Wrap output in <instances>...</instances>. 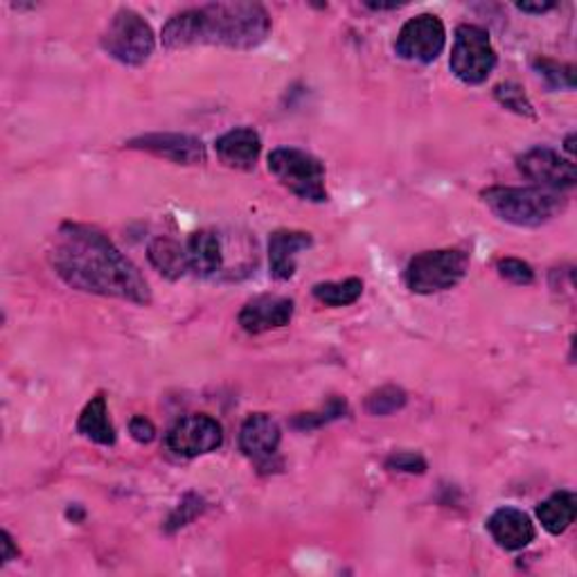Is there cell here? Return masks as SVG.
<instances>
[{"mask_svg": "<svg viewBox=\"0 0 577 577\" xmlns=\"http://www.w3.org/2000/svg\"><path fill=\"white\" fill-rule=\"evenodd\" d=\"M50 262L57 276L77 291L149 304L147 280L105 232L86 224H63L57 232Z\"/></svg>", "mask_w": 577, "mask_h": 577, "instance_id": "obj_1", "label": "cell"}, {"mask_svg": "<svg viewBox=\"0 0 577 577\" xmlns=\"http://www.w3.org/2000/svg\"><path fill=\"white\" fill-rule=\"evenodd\" d=\"M271 34V16L257 3H213L183 10L163 27V46L183 50L192 46H224L253 50Z\"/></svg>", "mask_w": 577, "mask_h": 577, "instance_id": "obj_2", "label": "cell"}, {"mask_svg": "<svg viewBox=\"0 0 577 577\" xmlns=\"http://www.w3.org/2000/svg\"><path fill=\"white\" fill-rule=\"evenodd\" d=\"M485 206L505 224L519 228H539L555 219L564 208L566 199L560 192L544 188H513L496 185L483 192Z\"/></svg>", "mask_w": 577, "mask_h": 577, "instance_id": "obj_3", "label": "cell"}, {"mask_svg": "<svg viewBox=\"0 0 577 577\" xmlns=\"http://www.w3.org/2000/svg\"><path fill=\"white\" fill-rule=\"evenodd\" d=\"M469 271V255L462 249H437L416 255L406 266V287L413 293L431 296L454 289Z\"/></svg>", "mask_w": 577, "mask_h": 577, "instance_id": "obj_4", "label": "cell"}, {"mask_svg": "<svg viewBox=\"0 0 577 577\" xmlns=\"http://www.w3.org/2000/svg\"><path fill=\"white\" fill-rule=\"evenodd\" d=\"M268 169L289 192L304 201H327L323 163L296 147H278L268 154Z\"/></svg>", "mask_w": 577, "mask_h": 577, "instance_id": "obj_5", "label": "cell"}, {"mask_svg": "<svg viewBox=\"0 0 577 577\" xmlns=\"http://www.w3.org/2000/svg\"><path fill=\"white\" fill-rule=\"evenodd\" d=\"M101 48L124 65H143L154 55L156 37L139 12L122 8L101 34Z\"/></svg>", "mask_w": 577, "mask_h": 577, "instance_id": "obj_6", "label": "cell"}, {"mask_svg": "<svg viewBox=\"0 0 577 577\" xmlns=\"http://www.w3.org/2000/svg\"><path fill=\"white\" fill-rule=\"evenodd\" d=\"M449 68L462 84L479 86L488 82L496 68V50L492 48L490 34L479 25H458Z\"/></svg>", "mask_w": 577, "mask_h": 577, "instance_id": "obj_7", "label": "cell"}, {"mask_svg": "<svg viewBox=\"0 0 577 577\" xmlns=\"http://www.w3.org/2000/svg\"><path fill=\"white\" fill-rule=\"evenodd\" d=\"M447 44L445 23L435 14H420L409 19L397 34L395 50L406 61L431 63L443 55Z\"/></svg>", "mask_w": 577, "mask_h": 577, "instance_id": "obj_8", "label": "cell"}, {"mask_svg": "<svg viewBox=\"0 0 577 577\" xmlns=\"http://www.w3.org/2000/svg\"><path fill=\"white\" fill-rule=\"evenodd\" d=\"M517 165L521 169V175L530 179L537 188L564 192L575 188L577 183V169L573 158H564L549 147L528 149L517 158Z\"/></svg>", "mask_w": 577, "mask_h": 577, "instance_id": "obj_9", "label": "cell"}, {"mask_svg": "<svg viewBox=\"0 0 577 577\" xmlns=\"http://www.w3.org/2000/svg\"><path fill=\"white\" fill-rule=\"evenodd\" d=\"M221 424L211 416H188L167 433V447L183 458L213 454L221 447Z\"/></svg>", "mask_w": 577, "mask_h": 577, "instance_id": "obj_10", "label": "cell"}, {"mask_svg": "<svg viewBox=\"0 0 577 577\" xmlns=\"http://www.w3.org/2000/svg\"><path fill=\"white\" fill-rule=\"evenodd\" d=\"M129 149L147 152L156 158L172 160L177 165H201L206 163V147L194 135L188 133H145L127 143Z\"/></svg>", "mask_w": 577, "mask_h": 577, "instance_id": "obj_11", "label": "cell"}, {"mask_svg": "<svg viewBox=\"0 0 577 577\" xmlns=\"http://www.w3.org/2000/svg\"><path fill=\"white\" fill-rule=\"evenodd\" d=\"M293 318V300L280 296H260L249 300L240 312V325L249 334L280 329Z\"/></svg>", "mask_w": 577, "mask_h": 577, "instance_id": "obj_12", "label": "cell"}, {"mask_svg": "<svg viewBox=\"0 0 577 577\" xmlns=\"http://www.w3.org/2000/svg\"><path fill=\"white\" fill-rule=\"evenodd\" d=\"M280 437L283 433L274 418L255 413L249 416L240 429V449L247 458L262 465L278 454Z\"/></svg>", "mask_w": 577, "mask_h": 577, "instance_id": "obj_13", "label": "cell"}, {"mask_svg": "<svg viewBox=\"0 0 577 577\" xmlns=\"http://www.w3.org/2000/svg\"><path fill=\"white\" fill-rule=\"evenodd\" d=\"M312 235L304 230H276L268 237V264L276 280H291L296 274V257L312 247Z\"/></svg>", "mask_w": 577, "mask_h": 577, "instance_id": "obj_14", "label": "cell"}, {"mask_svg": "<svg viewBox=\"0 0 577 577\" xmlns=\"http://www.w3.org/2000/svg\"><path fill=\"white\" fill-rule=\"evenodd\" d=\"M488 530L505 551H521L530 546L537 534L530 517L517 510V507H501V510H496L488 521Z\"/></svg>", "mask_w": 577, "mask_h": 577, "instance_id": "obj_15", "label": "cell"}, {"mask_svg": "<svg viewBox=\"0 0 577 577\" xmlns=\"http://www.w3.org/2000/svg\"><path fill=\"white\" fill-rule=\"evenodd\" d=\"M215 149L224 165L235 169H253L262 154V141L255 129L237 127L217 139Z\"/></svg>", "mask_w": 577, "mask_h": 577, "instance_id": "obj_16", "label": "cell"}, {"mask_svg": "<svg viewBox=\"0 0 577 577\" xmlns=\"http://www.w3.org/2000/svg\"><path fill=\"white\" fill-rule=\"evenodd\" d=\"M190 271L199 278H217L224 271V244L215 230H196L188 240Z\"/></svg>", "mask_w": 577, "mask_h": 577, "instance_id": "obj_17", "label": "cell"}, {"mask_svg": "<svg viewBox=\"0 0 577 577\" xmlns=\"http://www.w3.org/2000/svg\"><path fill=\"white\" fill-rule=\"evenodd\" d=\"M77 431L88 437L91 443L101 445V447H113L116 445V429L109 420V409H107V397L95 395L86 406L77 420Z\"/></svg>", "mask_w": 577, "mask_h": 577, "instance_id": "obj_18", "label": "cell"}, {"mask_svg": "<svg viewBox=\"0 0 577 577\" xmlns=\"http://www.w3.org/2000/svg\"><path fill=\"white\" fill-rule=\"evenodd\" d=\"M152 266L167 280H179L188 274L190 262L188 251L181 249L179 242L169 240V237H156V240L147 249Z\"/></svg>", "mask_w": 577, "mask_h": 577, "instance_id": "obj_19", "label": "cell"}, {"mask_svg": "<svg viewBox=\"0 0 577 577\" xmlns=\"http://www.w3.org/2000/svg\"><path fill=\"white\" fill-rule=\"evenodd\" d=\"M577 513V498L573 492H555L537 507V517L551 534H562L570 528Z\"/></svg>", "mask_w": 577, "mask_h": 577, "instance_id": "obj_20", "label": "cell"}, {"mask_svg": "<svg viewBox=\"0 0 577 577\" xmlns=\"http://www.w3.org/2000/svg\"><path fill=\"white\" fill-rule=\"evenodd\" d=\"M314 298L325 308H348L354 304L363 293V283L359 278H348L341 283H318L312 289Z\"/></svg>", "mask_w": 577, "mask_h": 577, "instance_id": "obj_21", "label": "cell"}, {"mask_svg": "<svg viewBox=\"0 0 577 577\" xmlns=\"http://www.w3.org/2000/svg\"><path fill=\"white\" fill-rule=\"evenodd\" d=\"M348 413V401L341 397H332L321 411L314 413H300L291 420V426L298 431H314L321 429L334 420H341Z\"/></svg>", "mask_w": 577, "mask_h": 577, "instance_id": "obj_22", "label": "cell"}, {"mask_svg": "<svg viewBox=\"0 0 577 577\" xmlns=\"http://www.w3.org/2000/svg\"><path fill=\"white\" fill-rule=\"evenodd\" d=\"M532 68L544 77L549 88L553 91H573L575 88V68L570 63H560L549 57H537L532 61Z\"/></svg>", "mask_w": 577, "mask_h": 577, "instance_id": "obj_23", "label": "cell"}, {"mask_svg": "<svg viewBox=\"0 0 577 577\" xmlns=\"http://www.w3.org/2000/svg\"><path fill=\"white\" fill-rule=\"evenodd\" d=\"M406 393L397 386H382L365 397V411L370 416H393L406 406Z\"/></svg>", "mask_w": 577, "mask_h": 577, "instance_id": "obj_24", "label": "cell"}, {"mask_svg": "<svg viewBox=\"0 0 577 577\" xmlns=\"http://www.w3.org/2000/svg\"><path fill=\"white\" fill-rule=\"evenodd\" d=\"M494 97L498 105L507 111H513L517 116H524V118H537L534 113V107L532 101L528 99L526 91L517 84V82H503L494 88Z\"/></svg>", "mask_w": 577, "mask_h": 577, "instance_id": "obj_25", "label": "cell"}, {"mask_svg": "<svg viewBox=\"0 0 577 577\" xmlns=\"http://www.w3.org/2000/svg\"><path fill=\"white\" fill-rule=\"evenodd\" d=\"M496 268H498L501 278L510 280L513 285H532L534 283V271L524 260H517V257H501L496 262Z\"/></svg>", "mask_w": 577, "mask_h": 577, "instance_id": "obj_26", "label": "cell"}, {"mask_svg": "<svg viewBox=\"0 0 577 577\" xmlns=\"http://www.w3.org/2000/svg\"><path fill=\"white\" fill-rule=\"evenodd\" d=\"M201 510H203V501H201L196 494H188V496L179 503V507L175 510V515L169 517V521H167V532H175V530L188 526L196 515H201Z\"/></svg>", "mask_w": 577, "mask_h": 577, "instance_id": "obj_27", "label": "cell"}, {"mask_svg": "<svg viewBox=\"0 0 577 577\" xmlns=\"http://www.w3.org/2000/svg\"><path fill=\"white\" fill-rule=\"evenodd\" d=\"M386 467L393 471H404V473H424L426 460L413 452H399L386 460Z\"/></svg>", "mask_w": 577, "mask_h": 577, "instance_id": "obj_28", "label": "cell"}, {"mask_svg": "<svg viewBox=\"0 0 577 577\" xmlns=\"http://www.w3.org/2000/svg\"><path fill=\"white\" fill-rule=\"evenodd\" d=\"M129 433H131V437L135 440V443L149 445L152 440L156 437V426L152 424V420H147V418H143V416H135V418L129 422Z\"/></svg>", "mask_w": 577, "mask_h": 577, "instance_id": "obj_29", "label": "cell"}, {"mask_svg": "<svg viewBox=\"0 0 577 577\" xmlns=\"http://www.w3.org/2000/svg\"><path fill=\"white\" fill-rule=\"evenodd\" d=\"M0 539H3V541H0V546H3V564H10L12 560L19 557V549L14 546V539H12V534L8 530H3Z\"/></svg>", "mask_w": 577, "mask_h": 577, "instance_id": "obj_30", "label": "cell"}, {"mask_svg": "<svg viewBox=\"0 0 577 577\" xmlns=\"http://www.w3.org/2000/svg\"><path fill=\"white\" fill-rule=\"evenodd\" d=\"M555 8H557L555 3H519L517 5V10L526 12V14H544V12H551Z\"/></svg>", "mask_w": 577, "mask_h": 577, "instance_id": "obj_31", "label": "cell"}, {"mask_svg": "<svg viewBox=\"0 0 577 577\" xmlns=\"http://www.w3.org/2000/svg\"><path fill=\"white\" fill-rule=\"evenodd\" d=\"M370 10H377V12H382V10H397V8H401L399 3H390V5H386V3H365Z\"/></svg>", "mask_w": 577, "mask_h": 577, "instance_id": "obj_32", "label": "cell"}, {"mask_svg": "<svg viewBox=\"0 0 577 577\" xmlns=\"http://www.w3.org/2000/svg\"><path fill=\"white\" fill-rule=\"evenodd\" d=\"M573 143H575V135L570 133L568 139H566V143H564V149L570 154V158H573V154H575V145H573Z\"/></svg>", "mask_w": 577, "mask_h": 577, "instance_id": "obj_33", "label": "cell"}]
</instances>
